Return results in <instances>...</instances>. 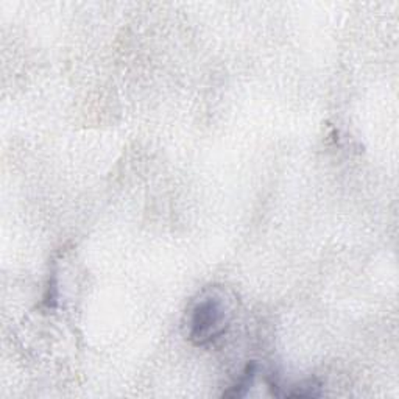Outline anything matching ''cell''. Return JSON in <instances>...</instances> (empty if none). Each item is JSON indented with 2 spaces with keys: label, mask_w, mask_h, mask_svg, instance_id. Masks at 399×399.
Wrapping results in <instances>:
<instances>
[{
  "label": "cell",
  "mask_w": 399,
  "mask_h": 399,
  "mask_svg": "<svg viewBox=\"0 0 399 399\" xmlns=\"http://www.w3.org/2000/svg\"><path fill=\"white\" fill-rule=\"evenodd\" d=\"M234 309L229 292L223 287H208L192 301L186 315L188 337L197 346L214 343L227 334Z\"/></svg>",
  "instance_id": "cell-1"
},
{
  "label": "cell",
  "mask_w": 399,
  "mask_h": 399,
  "mask_svg": "<svg viewBox=\"0 0 399 399\" xmlns=\"http://www.w3.org/2000/svg\"><path fill=\"white\" fill-rule=\"evenodd\" d=\"M256 373H257V366L254 362L248 364L245 368H243V373L237 379L236 384L233 387H229L227 391H223V398H243L247 396L248 390L251 389V385L254 382V377H256Z\"/></svg>",
  "instance_id": "cell-2"
},
{
  "label": "cell",
  "mask_w": 399,
  "mask_h": 399,
  "mask_svg": "<svg viewBox=\"0 0 399 399\" xmlns=\"http://www.w3.org/2000/svg\"><path fill=\"white\" fill-rule=\"evenodd\" d=\"M284 396L287 398H318L321 396V384L311 379V381H304L298 385H293V387L286 391Z\"/></svg>",
  "instance_id": "cell-3"
}]
</instances>
